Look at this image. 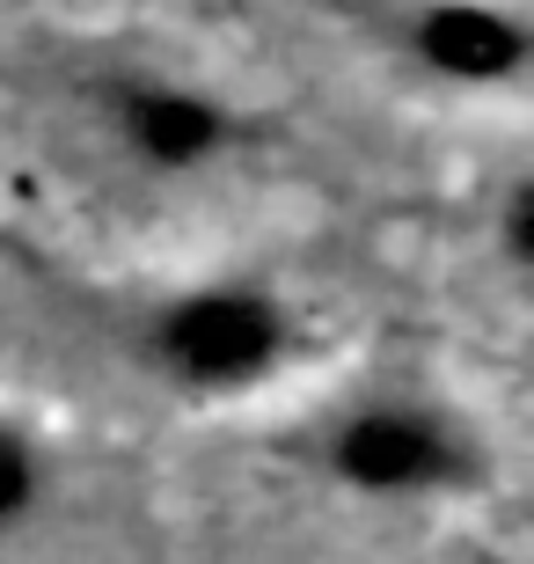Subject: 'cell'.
Returning <instances> with one entry per match:
<instances>
[{"mask_svg":"<svg viewBox=\"0 0 534 564\" xmlns=\"http://www.w3.org/2000/svg\"><path fill=\"white\" fill-rule=\"evenodd\" d=\"M315 352V315L264 272H198L154 286L124 323V359L184 411H242L286 389Z\"/></svg>","mask_w":534,"mask_h":564,"instance_id":"1","label":"cell"},{"mask_svg":"<svg viewBox=\"0 0 534 564\" xmlns=\"http://www.w3.org/2000/svg\"><path fill=\"white\" fill-rule=\"evenodd\" d=\"M293 455L315 484L359 506H469L498 484V440L483 419L425 381H367L323 403Z\"/></svg>","mask_w":534,"mask_h":564,"instance_id":"2","label":"cell"},{"mask_svg":"<svg viewBox=\"0 0 534 564\" xmlns=\"http://www.w3.org/2000/svg\"><path fill=\"white\" fill-rule=\"evenodd\" d=\"M96 132L146 184H206L264 140L227 88L176 74V66H110L88 82Z\"/></svg>","mask_w":534,"mask_h":564,"instance_id":"3","label":"cell"},{"mask_svg":"<svg viewBox=\"0 0 534 564\" xmlns=\"http://www.w3.org/2000/svg\"><path fill=\"white\" fill-rule=\"evenodd\" d=\"M373 22L411 74L454 96H513L534 66L527 15L513 0H389Z\"/></svg>","mask_w":534,"mask_h":564,"instance_id":"4","label":"cell"},{"mask_svg":"<svg viewBox=\"0 0 534 564\" xmlns=\"http://www.w3.org/2000/svg\"><path fill=\"white\" fill-rule=\"evenodd\" d=\"M59 499V447L30 411L0 403V543H15Z\"/></svg>","mask_w":534,"mask_h":564,"instance_id":"5","label":"cell"},{"mask_svg":"<svg viewBox=\"0 0 534 564\" xmlns=\"http://www.w3.org/2000/svg\"><path fill=\"white\" fill-rule=\"evenodd\" d=\"M491 250L505 272H527L534 264V184L513 176V184L498 191V213H491Z\"/></svg>","mask_w":534,"mask_h":564,"instance_id":"6","label":"cell"}]
</instances>
